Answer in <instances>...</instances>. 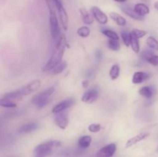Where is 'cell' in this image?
<instances>
[{
  "instance_id": "obj_1",
  "label": "cell",
  "mask_w": 158,
  "mask_h": 157,
  "mask_svg": "<svg viewBox=\"0 0 158 157\" xmlns=\"http://www.w3.org/2000/svg\"><path fill=\"white\" fill-rule=\"evenodd\" d=\"M66 45H67V40L65 35H61L59 38L58 42L56 43V46L52 53L51 58L48 60L46 64L43 66V72H49L52 70L58 64H60L63 59V55H64L65 49H66Z\"/></svg>"
},
{
  "instance_id": "obj_2",
  "label": "cell",
  "mask_w": 158,
  "mask_h": 157,
  "mask_svg": "<svg viewBox=\"0 0 158 157\" xmlns=\"http://www.w3.org/2000/svg\"><path fill=\"white\" fill-rule=\"evenodd\" d=\"M46 4L49 10V22H50V32L52 38L56 39L60 38V28L56 14V6L52 0H46Z\"/></svg>"
},
{
  "instance_id": "obj_3",
  "label": "cell",
  "mask_w": 158,
  "mask_h": 157,
  "mask_svg": "<svg viewBox=\"0 0 158 157\" xmlns=\"http://www.w3.org/2000/svg\"><path fill=\"white\" fill-rule=\"evenodd\" d=\"M61 144L59 140H49L40 143L34 149V157H47L50 155L53 148L58 147Z\"/></svg>"
},
{
  "instance_id": "obj_4",
  "label": "cell",
  "mask_w": 158,
  "mask_h": 157,
  "mask_svg": "<svg viewBox=\"0 0 158 157\" xmlns=\"http://www.w3.org/2000/svg\"><path fill=\"white\" fill-rule=\"evenodd\" d=\"M54 92H55V88L54 87L48 88L43 92L34 95L31 100V103L33 105H35L37 108L41 109L48 104V100H49V97L53 94Z\"/></svg>"
},
{
  "instance_id": "obj_5",
  "label": "cell",
  "mask_w": 158,
  "mask_h": 157,
  "mask_svg": "<svg viewBox=\"0 0 158 157\" xmlns=\"http://www.w3.org/2000/svg\"><path fill=\"white\" fill-rule=\"evenodd\" d=\"M52 2L55 5L57 11H58L59 15H60V21L62 23V27L63 28L65 31L67 30L68 29V23H69V17H68L66 11L63 6V2L61 0H52Z\"/></svg>"
},
{
  "instance_id": "obj_6",
  "label": "cell",
  "mask_w": 158,
  "mask_h": 157,
  "mask_svg": "<svg viewBox=\"0 0 158 157\" xmlns=\"http://www.w3.org/2000/svg\"><path fill=\"white\" fill-rule=\"evenodd\" d=\"M40 86H41V81L40 79H35L19 89V90L21 92L22 95L24 96V95H28L37 91L40 89Z\"/></svg>"
},
{
  "instance_id": "obj_7",
  "label": "cell",
  "mask_w": 158,
  "mask_h": 157,
  "mask_svg": "<svg viewBox=\"0 0 158 157\" xmlns=\"http://www.w3.org/2000/svg\"><path fill=\"white\" fill-rule=\"evenodd\" d=\"M117 150V145L115 143H110L103 146L97 151L96 157H113Z\"/></svg>"
},
{
  "instance_id": "obj_8",
  "label": "cell",
  "mask_w": 158,
  "mask_h": 157,
  "mask_svg": "<svg viewBox=\"0 0 158 157\" xmlns=\"http://www.w3.org/2000/svg\"><path fill=\"white\" fill-rule=\"evenodd\" d=\"M99 97V90L97 88H91L83 93L82 101L87 104H91L97 101Z\"/></svg>"
},
{
  "instance_id": "obj_9",
  "label": "cell",
  "mask_w": 158,
  "mask_h": 157,
  "mask_svg": "<svg viewBox=\"0 0 158 157\" xmlns=\"http://www.w3.org/2000/svg\"><path fill=\"white\" fill-rule=\"evenodd\" d=\"M75 103V100L73 98L66 99L63 100V101L60 102L58 104L56 105L52 109V112L54 114L60 113L61 112L64 111L65 109H69L71 106H73Z\"/></svg>"
},
{
  "instance_id": "obj_10",
  "label": "cell",
  "mask_w": 158,
  "mask_h": 157,
  "mask_svg": "<svg viewBox=\"0 0 158 157\" xmlns=\"http://www.w3.org/2000/svg\"><path fill=\"white\" fill-rule=\"evenodd\" d=\"M91 13H92L94 18L97 20V22L100 24L105 25L108 22V17L100 8L97 6H93L91 8Z\"/></svg>"
},
{
  "instance_id": "obj_11",
  "label": "cell",
  "mask_w": 158,
  "mask_h": 157,
  "mask_svg": "<svg viewBox=\"0 0 158 157\" xmlns=\"http://www.w3.org/2000/svg\"><path fill=\"white\" fill-rule=\"evenodd\" d=\"M149 135L150 133H148V132H142V133L138 134V135L129 139L127 141L126 144H125V149H129V148L132 147L133 146L136 145L137 143L144 140L145 139L148 138Z\"/></svg>"
},
{
  "instance_id": "obj_12",
  "label": "cell",
  "mask_w": 158,
  "mask_h": 157,
  "mask_svg": "<svg viewBox=\"0 0 158 157\" xmlns=\"http://www.w3.org/2000/svg\"><path fill=\"white\" fill-rule=\"evenodd\" d=\"M39 128V123L36 122H31V123H28L26 124L23 125L19 129H18V132L19 133H29L33 131L36 130Z\"/></svg>"
},
{
  "instance_id": "obj_13",
  "label": "cell",
  "mask_w": 158,
  "mask_h": 157,
  "mask_svg": "<svg viewBox=\"0 0 158 157\" xmlns=\"http://www.w3.org/2000/svg\"><path fill=\"white\" fill-rule=\"evenodd\" d=\"M55 123L60 129H65L69 124V118L66 114H59L56 117Z\"/></svg>"
},
{
  "instance_id": "obj_14",
  "label": "cell",
  "mask_w": 158,
  "mask_h": 157,
  "mask_svg": "<svg viewBox=\"0 0 158 157\" xmlns=\"http://www.w3.org/2000/svg\"><path fill=\"white\" fill-rule=\"evenodd\" d=\"M134 10L140 16H145L150 13V9L144 3H137L134 6Z\"/></svg>"
},
{
  "instance_id": "obj_15",
  "label": "cell",
  "mask_w": 158,
  "mask_h": 157,
  "mask_svg": "<svg viewBox=\"0 0 158 157\" xmlns=\"http://www.w3.org/2000/svg\"><path fill=\"white\" fill-rule=\"evenodd\" d=\"M150 75L144 72H136L133 75L132 82L134 84H140L149 78Z\"/></svg>"
},
{
  "instance_id": "obj_16",
  "label": "cell",
  "mask_w": 158,
  "mask_h": 157,
  "mask_svg": "<svg viewBox=\"0 0 158 157\" xmlns=\"http://www.w3.org/2000/svg\"><path fill=\"white\" fill-rule=\"evenodd\" d=\"M80 12L81 14L82 20H83V23L86 25H91L94 22V16H93L92 13H89L87 10L82 8L80 9Z\"/></svg>"
},
{
  "instance_id": "obj_17",
  "label": "cell",
  "mask_w": 158,
  "mask_h": 157,
  "mask_svg": "<svg viewBox=\"0 0 158 157\" xmlns=\"http://www.w3.org/2000/svg\"><path fill=\"white\" fill-rule=\"evenodd\" d=\"M110 17L111 19L117 25L120 26H123L127 24V20L126 18H123L121 15L115 12H111L110 13Z\"/></svg>"
},
{
  "instance_id": "obj_18",
  "label": "cell",
  "mask_w": 158,
  "mask_h": 157,
  "mask_svg": "<svg viewBox=\"0 0 158 157\" xmlns=\"http://www.w3.org/2000/svg\"><path fill=\"white\" fill-rule=\"evenodd\" d=\"M92 143V137L90 135H83L78 140V146L80 149H86Z\"/></svg>"
},
{
  "instance_id": "obj_19",
  "label": "cell",
  "mask_w": 158,
  "mask_h": 157,
  "mask_svg": "<svg viewBox=\"0 0 158 157\" xmlns=\"http://www.w3.org/2000/svg\"><path fill=\"white\" fill-rule=\"evenodd\" d=\"M140 95L146 99L152 98L154 94V90L151 86H143L139 91Z\"/></svg>"
},
{
  "instance_id": "obj_20",
  "label": "cell",
  "mask_w": 158,
  "mask_h": 157,
  "mask_svg": "<svg viewBox=\"0 0 158 157\" xmlns=\"http://www.w3.org/2000/svg\"><path fill=\"white\" fill-rule=\"evenodd\" d=\"M2 97L9 99L13 101V100H21L23 98V95H22L21 92H19V90L17 89V90H14L12 91V92H7V93L5 94Z\"/></svg>"
},
{
  "instance_id": "obj_21",
  "label": "cell",
  "mask_w": 158,
  "mask_h": 157,
  "mask_svg": "<svg viewBox=\"0 0 158 157\" xmlns=\"http://www.w3.org/2000/svg\"><path fill=\"white\" fill-rule=\"evenodd\" d=\"M122 10L123 12L126 14L127 15H128L131 18H134L136 20H142L143 18V16H140L139 15H137L135 12H134V9H131V8L127 7V6H124V7H122Z\"/></svg>"
},
{
  "instance_id": "obj_22",
  "label": "cell",
  "mask_w": 158,
  "mask_h": 157,
  "mask_svg": "<svg viewBox=\"0 0 158 157\" xmlns=\"http://www.w3.org/2000/svg\"><path fill=\"white\" fill-rule=\"evenodd\" d=\"M131 46L132 50L135 53H139L140 52V44H139L138 38L131 32Z\"/></svg>"
},
{
  "instance_id": "obj_23",
  "label": "cell",
  "mask_w": 158,
  "mask_h": 157,
  "mask_svg": "<svg viewBox=\"0 0 158 157\" xmlns=\"http://www.w3.org/2000/svg\"><path fill=\"white\" fill-rule=\"evenodd\" d=\"M120 66H119L118 64H114V66L111 67V69H110L109 75L110 77L112 80H116L120 75Z\"/></svg>"
},
{
  "instance_id": "obj_24",
  "label": "cell",
  "mask_w": 158,
  "mask_h": 157,
  "mask_svg": "<svg viewBox=\"0 0 158 157\" xmlns=\"http://www.w3.org/2000/svg\"><path fill=\"white\" fill-rule=\"evenodd\" d=\"M101 32L103 35H106V37L110 38V39L112 40H119V35H117V33L114 31L110 30V29H102Z\"/></svg>"
},
{
  "instance_id": "obj_25",
  "label": "cell",
  "mask_w": 158,
  "mask_h": 157,
  "mask_svg": "<svg viewBox=\"0 0 158 157\" xmlns=\"http://www.w3.org/2000/svg\"><path fill=\"white\" fill-rule=\"evenodd\" d=\"M0 106L4 108H15L16 107L17 105L12 100L2 97L0 99Z\"/></svg>"
},
{
  "instance_id": "obj_26",
  "label": "cell",
  "mask_w": 158,
  "mask_h": 157,
  "mask_svg": "<svg viewBox=\"0 0 158 157\" xmlns=\"http://www.w3.org/2000/svg\"><path fill=\"white\" fill-rule=\"evenodd\" d=\"M147 45H148L151 49L158 51V41L154 38V37H148V38H147Z\"/></svg>"
},
{
  "instance_id": "obj_27",
  "label": "cell",
  "mask_w": 158,
  "mask_h": 157,
  "mask_svg": "<svg viewBox=\"0 0 158 157\" xmlns=\"http://www.w3.org/2000/svg\"><path fill=\"white\" fill-rule=\"evenodd\" d=\"M66 61H62L60 64L57 65L53 69H52V74L54 75H57V74H60L62 72L65 70V69L66 68Z\"/></svg>"
},
{
  "instance_id": "obj_28",
  "label": "cell",
  "mask_w": 158,
  "mask_h": 157,
  "mask_svg": "<svg viewBox=\"0 0 158 157\" xmlns=\"http://www.w3.org/2000/svg\"><path fill=\"white\" fill-rule=\"evenodd\" d=\"M77 34L78 35H80V37H83V38H86L90 34V29H89V27L87 26H82V27L79 28L77 29Z\"/></svg>"
},
{
  "instance_id": "obj_29",
  "label": "cell",
  "mask_w": 158,
  "mask_h": 157,
  "mask_svg": "<svg viewBox=\"0 0 158 157\" xmlns=\"http://www.w3.org/2000/svg\"><path fill=\"white\" fill-rule=\"evenodd\" d=\"M120 35H121V38L125 46H127V47L130 46V45H131V32L128 33L127 31H121Z\"/></svg>"
},
{
  "instance_id": "obj_30",
  "label": "cell",
  "mask_w": 158,
  "mask_h": 157,
  "mask_svg": "<svg viewBox=\"0 0 158 157\" xmlns=\"http://www.w3.org/2000/svg\"><path fill=\"white\" fill-rule=\"evenodd\" d=\"M108 47L113 51H118L120 48V45L118 40L110 39V41L108 42Z\"/></svg>"
},
{
  "instance_id": "obj_31",
  "label": "cell",
  "mask_w": 158,
  "mask_h": 157,
  "mask_svg": "<svg viewBox=\"0 0 158 157\" xmlns=\"http://www.w3.org/2000/svg\"><path fill=\"white\" fill-rule=\"evenodd\" d=\"M154 54L152 51L146 49V50H143V52H141V54H140V58H141L142 59L144 60V61L148 62V60H149L151 57L154 56Z\"/></svg>"
},
{
  "instance_id": "obj_32",
  "label": "cell",
  "mask_w": 158,
  "mask_h": 157,
  "mask_svg": "<svg viewBox=\"0 0 158 157\" xmlns=\"http://www.w3.org/2000/svg\"><path fill=\"white\" fill-rule=\"evenodd\" d=\"M102 127H101V125L100 124H97V123H93V124L89 125V127H88V129L90 132H98L101 130Z\"/></svg>"
},
{
  "instance_id": "obj_33",
  "label": "cell",
  "mask_w": 158,
  "mask_h": 157,
  "mask_svg": "<svg viewBox=\"0 0 158 157\" xmlns=\"http://www.w3.org/2000/svg\"><path fill=\"white\" fill-rule=\"evenodd\" d=\"M131 33L134 34V35L139 39V38H143V36H145L148 32L144 30H141V29H134V30L131 32Z\"/></svg>"
},
{
  "instance_id": "obj_34",
  "label": "cell",
  "mask_w": 158,
  "mask_h": 157,
  "mask_svg": "<svg viewBox=\"0 0 158 157\" xmlns=\"http://www.w3.org/2000/svg\"><path fill=\"white\" fill-rule=\"evenodd\" d=\"M148 62L150 63V64L153 65V66H158V55H154V56H152L149 60H148Z\"/></svg>"
},
{
  "instance_id": "obj_35",
  "label": "cell",
  "mask_w": 158,
  "mask_h": 157,
  "mask_svg": "<svg viewBox=\"0 0 158 157\" xmlns=\"http://www.w3.org/2000/svg\"><path fill=\"white\" fill-rule=\"evenodd\" d=\"M82 85H83V88H86L88 87V86H89V81L88 80H83V82H82Z\"/></svg>"
},
{
  "instance_id": "obj_36",
  "label": "cell",
  "mask_w": 158,
  "mask_h": 157,
  "mask_svg": "<svg viewBox=\"0 0 158 157\" xmlns=\"http://www.w3.org/2000/svg\"><path fill=\"white\" fill-rule=\"evenodd\" d=\"M94 71L90 70V71H89V72H88L87 73H86V75H87L88 77H92L93 75H94Z\"/></svg>"
},
{
  "instance_id": "obj_37",
  "label": "cell",
  "mask_w": 158,
  "mask_h": 157,
  "mask_svg": "<svg viewBox=\"0 0 158 157\" xmlns=\"http://www.w3.org/2000/svg\"><path fill=\"white\" fill-rule=\"evenodd\" d=\"M114 1L117 2H119V3H123L127 1V0H114Z\"/></svg>"
},
{
  "instance_id": "obj_38",
  "label": "cell",
  "mask_w": 158,
  "mask_h": 157,
  "mask_svg": "<svg viewBox=\"0 0 158 157\" xmlns=\"http://www.w3.org/2000/svg\"><path fill=\"white\" fill-rule=\"evenodd\" d=\"M154 8H155L156 10L158 11V1L154 3Z\"/></svg>"
},
{
  "instance_id": "obj_39",
  "label": "cell",
  "mask_w": 158,
  "mask_h": 157,
  "mask_svg": "<svg viewBox=\"0 0 158 157\" xmlns=\"http://www.w3.org/2000/svg\"><path fill=\"white\" fill-rule=\"evenodd\" d=\"M157 152H158V146H157Z\"/></svg>"
}]
</instances>
